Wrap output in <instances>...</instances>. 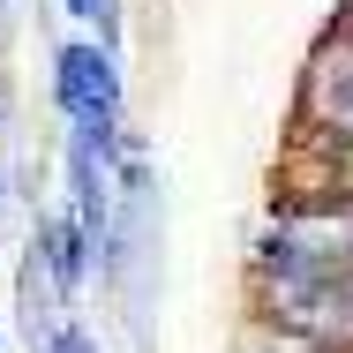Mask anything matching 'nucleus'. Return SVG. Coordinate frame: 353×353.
Listing matches in <instances>:
<instances>
[{"label": "nucleus", "instance_id": "1", "mask_svg": "<svg viewBox=\"0 0 353 353\" xmlns=\"http://www.w3.org/2000/svg\"><path fill=\"white\" fill-rule=\"evenodd\" d=\"M53 113L68 121V143H83L98 165H113V143H121V128H128L121 53H105L98 38L53 46Z\"/></svg>", "mask_w": 353, "mask_h": 353}, {"label": "nucleus", "instance_id": "2", "mask_svg": "<svg viewBox=\"0 0 353 353\" xmlns=\"http://www.w3.org/2000/svg\"><path fill=\"white\" fill-rule=\"evenodd\" d=\"M301 143L323 158V173L353 165V46L323 38L301 75Z\"/></svg>", "mask_w": 353, "mask_h": 353}, {"label": "nucleus", "instance_id": "3", "mask_svg": "<svg viewBox=\"0 0 353 353\" xmlns=\"http://www.w3.org/2000/svg\"><path fill=\"white\" fill-rule=\"evenodd\" d=\"M30 256H38V271H46V285H53L61 301H75V293L90 285V271H98V248L83 241V225H75L68 211H46L30 225Z\"/></svg>", "mask_w": 353, "mask_h": 353}, {"label": "nucleus", "instance_id": "4", "mask_svg": "<svg viewBox=\"0 0 353 353\" xmlns=\"http://www.w3.org/2000/svg\"><path fill=\"white\" fill-rule=\"evenodd\" d=\"M68 15L98 30V46H105V53H121V0H68Z\"/></svg>", "mask_w": 353, "mask_h": 353}, {"label": "nucleus", "instance_id": "5", "mask_svg": "<svg viewBox=\"0 0 353 353\" xmlns=\"http://www.w3.org/2000/svg\"><path fill=\"white\" fill-rule=\"evenodd\" d=\"M323 38H339V46H353V0H346V8H339V23H331Z\"/></svg>", "mask_w": 353, "mask_h": 353}, {"label": "nucleus", "instance_id": "6", "mask_svg": "<svg viewBox=\"0 0 353 353\" xmlns=\"http://www.w3.org/2000/svg\"><path fill=\"white\" fill-rule=\"evenodd\" d=\"M0 128H8V75H0Z\"/></svg>", "mask_w": 353, "mask_h": 353}, {"label": "nucleus", "instance_id": "7", "mask_svg": "<svg viewBox=\"0 0 353 353\" xmlns=\"http://www.w3.org/2000/svg\"><path fill=\"white\" fill-rule=\"evenodd\" d=\"M0 353H8V331H0Z\"/></svg>", "mask_w": 353, "mask_h": 353}]
</instances>
